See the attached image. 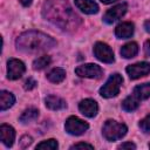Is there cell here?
I'll return each mask as SVG.
<instances>
[{"label": "cell", "instance_id": "6da1fadb", "mask_svg": "<svg viewBox=\"0 0 150 150\" xmlns=\"http://www.w3.org/2000/svg\"><path fill=\"white\" fill-rule=\"evenodd\" d=\"M43 16L63 30L76 29L82 19L79 16L67 0H47L42 8Z\"/></svg>", "mask_w": 150, "mask_h": 150}, {"label": "cell", "instance_id": "7a4b0ae2", "mask_svg": "<svg viewBox=\"0 0 150 150\" xmlns=\"http://www.w3.org/2000/svg\"><path fill=\"white\" fill-rule=\"evenodd\" d=\"M15 45L18 50L34 54V53H42V52H47L48 49H52L56 45V41L52 36L42 32L28 30L22 33L16 39Z\"/></svg>", "mask_w": 150, "mask_h": 150}, {"label": "cell", "instance_id": "3957f363", "mask_svg": "<svg viewBox=\"0 0 150 150\" xmlns=\"http://www.w3.org/2000/svg\"><path fill=\"white\" fill-rule=\"evenodd\" d=\"M127 131H128V128L125 124L118 123L114 120H108L102 128V134H103L104 138L110 142L122 138L127 134Z\"/></svg>", "mask_w": 150, "mask_h": 150}, {"label": "cell", "instance_id": "277c9868", "mask_svg": "<svg viewBox=\"0 0 150 150\" xmlns=\"http://www.w3.org/2000/svg\"><path fill=\"white\" fill-rule=\"evenodd\" d=\"M122 83H123V77L118 73L110 75V77L107 80V82L101 87L100 95L105 98L115 97L120 93V88H121Z\"/></svg>", "mask_w": 150, "mask_h": 150}, {"label": "cell", "instance_id": "5b68a950", "mask_svg": "<svg viewBox=\"0 0 150 150\" xmlns=\"http://www.w3.org/2000/svg\"><path fill=\"white\" fill-rule=\"evenodd\" d=\"M88 128H89V124L76 116L68 117V120L66 121V124H64L66 131L74 136H80V135L84 134L88 130Z\"/></svg>", "mask_w": 150, "mask_h": 150}, {"label": "cell", "instance_id": "8992f818", "mask_svg": "<svg viewBox=\"0 0 150 150\" xmlns=\"http://www.w3.org/2000/svg\"><path fill=\"white\" fill-rule=\"evenodd\" d=\"M76 75L80 77H88V79H100L103 74L102 68L95 63H86L76 67L75 69Z\"/></svg>", "mask_w": 150, "mask_h": 150}, {"label": "cell", "instance_id": "52a82bcc", "mask_svg": "<svg viewBox=\"0 0 150 150\" xmlns=\"http://www.w3.org/2000/svg\"><path fill=\"white\" fill-rule=\"evenodd\" d=\"M94 55L96 56V59H98L100 61H102L104 63H112L115 61L114 53H112L111 48L104 42H96L95 43Z\"/></svg>", "mask_w": 150, "mask_h": 150}, {"label": "cell", "instance_id": "ba28073f", "mask_svg": "<svg viewBox=\"0 0 150 150\" xmlns=\"http://www.w3.org/2000/svg\"><path fill=\"white\" fill-rule=\"evenodd\" d=\"M26 70L25 63L18 59H9L7 61V77L9 80L20 79Z\"/></svg>", "mask_w": 150, "mask_h": 150}, {"label": "cell", "instance_id": "9c48e42d", "mask_svg": "<svg viewBox=\"0 0 150 150\" xmlns=\"http://www.w3.org/2000/svg\"><path fill=\"white\" fill-rule=\"evenodd\" d=\"M127 73L131 80H137L142 76L150 74V63L149 62H137L127 67Z\"/></svg>", "mask_w": 150, "mask_h": 150}, {"label": "cell", "instance_id": "30bf717a", "mask_svg": "<svg viewBox=\"0 0 150 150\" xmlns=\"http://www.w3.org/2000/svg\"><path fill=\"white\" fill-rule=\"evenodd\" d=\"M127 9H128V6L125 2H122V4H118L116 6H114L112 8L108 9L103 16V21L105 23H112L115 22L116 20L121 19L125 13H127Z\"/></svg>", "mask_w": 150, "mask_h": 150}, {"label": "cell", "instance_id": "8fae6325", "mask_svg": "<svg viewBox=\"0 0 150 150\" xmlns=\"http://www.w3.org/2000/svg\"><path fill=\"white\" fill-rule=\"evenodd\" d=\"M79 110L87 117H94L98 111V105L94 100L86 98L79 103Z\"/></svg>", "mask_w": 150, "mask_h": 150}, {"label": "cell", "instance_id": "7c38bea8", "mask_svg": "<svg viewBox=\"0 0 150 150\" xmlns=\"http://www.w3.org/2000/svg\"><path fill=\"white\" fill-rule=\"evenodd\" d=\"M0 138L1 142L7 146H12L15 139V130L13 127L8 124H1L0 125Z\"/></svg>", "mask_w": 150, "mask_h": 150}, {"label": "cell", "instance_id": "4fadbf2b", "mask_svg": "<svg viewBox=\"0 0 150 150\" xmlns=\"http://www.w3.org/2000/svg\"><path fill=\"white\" fill-rule=\"evenodd\" d=\"M135 30V26L132 22H122L120 25H117V27L115 28V35L118 39H128L131 38Z\"/></svg>", "mask_w": 150, "mask_h": 150}, {"label": "cell", "instance_id": "5bb4252c", "mask_svg": "<svg viewBox=\"0 0 150 150\" xmlns=\"http://www.w3.org/2000/svg\"><path fill=\"white\" fill-rule=\"evenodd\" d=\"M75 6L86 14H96L98 12V5L94 0H74Z\"/></svg>", "mask_w": 150, "mask_h": 150}, {"label": "cell", "instance_id": "9a60e30c", "mask_svg": "<svg viewBox=\"0 0 150 150\" xmlns=\"http://www.w3.org/2000/svg\"><path fill=\"white\" fill-rule=\"evenodd\" d=\"M45 103H46V107L49 108L50 110H61V109H64L67 107L66 101L59 96H55V95L47 96L45 98Z\"/></svg>", "mask_w": 150, "mask_h": 150}, {"label": "cell", "instance_id": "2e32d148", "mask_svg": "<svg viewBox=\"0 0 150 150\" xmlns=\"http://www.w3.org/2000/svg\"><path fill=\"white\" fill-rule=\"evenodd\" d=\"M15 102V97L13 94H11L9 91L6 90H1L0 91V109L1 111L11 108Z\"/></svg>", "mask_w": 150, "mask_h": 150}, {"label": "cell", "instance_id": "e0dca14e", "mask_svg": "<svg viewBox=\"0 0 150 150\" xmlns=\"http://www.w3.org/2000/svg\"><path fill=\"white\" fill-rule=\"evenodd\" d=\"M120 53L124 59H131L138 53V45L136 42H128L121 48Z\"/></svg>", "mask_w": 150, "mask_h": 150}, {"label": "cell", "instance_id": "ac0fdd59", "mask_svg": "<svg viewBox=\"0 0 150 150\" xmlns=\"http://www.w3.org/2000/svg\"><path fill=\"white\" fill-rule=\"evenodd\" d=\"M132 95H135L138 100H145L150 97V82L148 83H143V84H138L134 88V93Z\"/></svg>", "mask_w": 150, "mask_h": 150}, {"label": "cell", "instance_id": "d6986e66", "mask_svg": "<svg viewBox=\"0 0 150 150\" xmlns=\"http://www.w3.org/2000/svg\"><path fill=\"white\" fill-rule=\"evenodd\" d=\"M47 79L53 83H60L66 79V70L63 68H54L47 74Z\"/></svg>", "mask_w": 150, "mask_h": 150}, {"label": "cell", "instance_id": "ffe728a7", "mask_svg": "<svg viewBox=\"0 0 150 150\" xmlns=\"http://www.w3.org/2000/svg\"><path fill=\"white\" fill-rule=\"evenodd\" d=\"M138 98L135 96V95H131V96H128L127 98H124V101L122 102V108L125 110V111H134L138 108L139 103H138Z\"/></svg>", "mask_w": 150, "mask_h": 150}, {"label": "cell", "instance_id": "44dd1931", "mask_svg": "<svg viewBox=\"0 0 150 150\" xmlns=\"http://www.w3.org/2000/svg\"><path fill=\"white\" fill-rule=\"evenodd\" d=\"M38 116H39V110L38 109H35V108H28V109H26L21 114L20 122H22V123H29V122L36 120Z\"/></svg>", "mask_w": 150, "mask_h": 150}, {"label": "cell", "instance_id": "7402d4cb", "mask_svg": "<svg viewBox=\"0 0 150 150\" xmlns=\"http://www.w3.org/2000/svg\"><path fill=\"white\" fill-rule=\"evenodd\" d=\"M52 62V59L49 55H42L40 57H38L36 60H34L33 62V69L34 70H41L43 68H46L47 66H49Z\"/></svg>", "mask_w": 150, "mask_h": 150}, {"label": "cell", "instance_id": "603a6c76", "mask_svg": "<svg viewBox=\"0 0 150 150\" xmlns=\"http://www.w3.org/2000/svg\"><path fill=\"white\" fill-rule=\"evenodd\" d=\"M57 146H59L57 142L55 139L50 138V139L42 141L41 143H39L36 145V149H39V150H55V149H57Z\"/></svg>", "mask_w": 150, "mask_h": 150}, {"label": "cell", "instance_id": "cb8c5ba5", "mask_svg": "<svg viewBox=\"0 0 150 150\" xmlns=\"http://www.w3.org/2000/svg\"><path fill=\"white\" fill-rule=\"evenodd\" d=\"M139 128L143 131H150V114L139 122Z\"/></svg>", "mask_w": 150, "mask_h": 150}, {"label": "cell", "instance_id": "d4e9b609", "mask_svg": "<svg viewBox=\"0 0 150 150\" xmlns=\"http://www.w3.org/2000/svg\"><path fill=\"white\" fill-rule=\"evenodd\" d=\"M36 81L35 80H33L32 77H29L26 82H25V89L26 90H32V89H34L35 87H36Z\"/></svg>", "mask_w": 150, "mask_h": 150}, {"label": "cell", "instance_id": "484cf974", "mask_svg": "<svg viewBox=\"0 0 150 150\" xmlns=\"http://www.w3.org/2000/svg\"><path fill=\"white\" fill-rule=\"evenodd\" d=\"M70 149H94V146L88 143H76V144L71 145Z\"/></svg>", "mask_w": 150, "mask_h": 150}, {"label": "cell", "instance_id": "4316f807", "mask_svg": "<svg viewBox=\"0 0 150 150\" xmlns=\"http://www.w3.org/2000/svg\"><path fill=\"white\" fill-rule=\"evenodd\" d=\"M30 143H32V137H29V136H23V137L21 138V142H20L21 146H23V148L28 146Z\"/></svg>", "mask_w": 150, "mask_h": 150}, {"label": "cell", "instance_id": "83f0119b", "mask_svg": "<svg viewBox=\"0 0 150 150\" xmlns=\"http://www.w3.org/2000/svg\"><path fill=\"white\" fill-rule=\"evenodd\" d=\"M118 149H136V145L131 142H125V143H122L121 145H118Z\"/></svg>", "mask_w": 150, "mask_h": 150}, {"label": "cell", "instance_id": "f1b7e54d", "mask_svg": "<svg viewBox=\"0 0 150 150\" xmlns=\"http://www.w3.org/2000/svg\"><path fill=\"white\" fill-rule=\"evenodd\" d=\"M143 49H144V54H145V56L150 57V40H146V41L144 42Z\"/></svg>", "mask_w": 150, "mask_h": 150}, {"label": "cell", "instance_id": "f546056e", "mask_svg": "<svg viewBox=\"0 0 150 150\" xmlns=\"http://www.w3.org/2000/svg\"><path fill=\"white\" fill-rule=\"evenodd\" d=\"M144 28H145V30H146L148 33H150V20H146V21L144 22Z\"/></svg>", "mask_w": 150, "mask_h": 150}, {"label": "cell", "instance_id": "4dcf8cb0", "mask_svg": "<svg viewBox=\"0 0 150 150\" xmlns=\"http://www.w3.org/2000/svg\"><path fill=\"white\" fill-rule=\"evenodd\" d=\"M20 2H21L25 7H27V6H29V5L32 4V0H20Z\"/></svg>", "mask_w": 150, "mask_h": 150}, {"label": "cell", "instance_id": "1f68e13d", "mask_svg": "<svg viewBox=\"0 0 150 150\" xmlns=\"http://www.w3.org/2000/svg\"><path fill=\"white\" fill-rule=\"evenodd\" d=\"M102 4H112L114 1H117V0H100Z\"/></svg>", "mask_w": 150, "mask_h": 150}, {"label": "cell", "instance_id": "d6a6232c", "mask_svg": "<svg viewBox=\"0 0 150 150\" xmlns=\"http://www.w3.org/2000/svg\"><path fill=\"white\" fill-rule=\"evenodd\" d=\"M149 148H150V144H149Z\"/></svg>", "mask_w": 150, "mask_h": 150}]
</instances>
